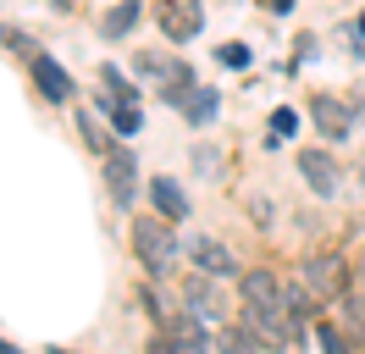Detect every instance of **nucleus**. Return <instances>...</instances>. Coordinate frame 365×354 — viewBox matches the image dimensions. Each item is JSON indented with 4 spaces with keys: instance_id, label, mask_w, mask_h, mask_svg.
Instances as JSON below:
<instances>
[{
    "instance_id": "393cba45",
    "label": "nucleus",
    "mask_w": 365,
    "mask_h": 354,
    "mask_svg": "<svg viewBox=\"0 0 365 354\" xmlns=\"http://www.w3.org/2000/svg\"><path fill=\"white\" fill-rule=\"evenodd\" d=\"M138 305H144V315H150L155 327H166V321H172V310L160 305V293H155V288H138Z\"/></svg>"
},
{
    "instance_id": "473e14b6",
    "label": "nucleus",
    "mask_w": 365,
    "mask_h": 354,
    "mask_svg": "<svg viewBox=\"0 0 365 354\" xmlns=\"http://www.w3.org/2000/svg\"><path fill=\"white\" fill-rule=\"evenodd\" d=\"M360 233H365V211H360Z\"/></svg>"
},
{
    "instance_id": "ddd939ff",
    "label": "nucleus",
    "mask_w": 365,
    "mask_h": 354,
    "mask_svg": "<svg viewBox=\"0 0 365 354\" xmlns=\"http://www.w3.org/2000/svg\"><path fill=\"white\" fill-rule=\"evenodd\" d=\"M282 277H277L272 266H250L244 277H238V299L244 305H282Z\"/></svg>"
},
{
    "instance_id": "f03ea898",
    "label": "nucleus",
    "mask_w": 365,
    "mask_h": 354,
    "mask_svg": "<svg viewBox=\"0 0 365 354\" xmlns=\"http://www.w3.org/2000/svg\"><path fill=\"white\" fill-rule=\"evenodd\" d=\"M299 283L310 288L321 305H332V299H349V293H354V288H349V261H343L338 249L304 255V266H299Z\"/></svg>"
},
{
    "instance_id": "a878e982",
    "label": "nucleus",
    "mask_w": 365,
    "mask_h": 354,
    "mask_svg": "<svg viewBox=\"0 0 365 354\" xmlns=\"http://www.w3.org/2000/svg\"><path fill=\"white\" fill-rule=\"evenodd\" d=\"M216 61H222V66H250V50H244V44H222Z\"/></svg>"
},
{
    "instance_id": "4468645a",
    "label": "nucleus",
    "mask_w": 365,
    "mask_h": 354,
    "mask_svg": "<svg viewBox=\"0 0 365 354\" xmlns=\"http://www.w3.org/2000/svg\"><path fill=\"white\" fill-rule=\"evenodd\" d=\"M155 17H160V34H166L172 44H188L194 34H200V22H205L200 11H194V6L182 11L178 0H160V6H155Z\"/></svg>"
},
{
    "instance_id": "b1692460",
    "label": "nucleus",
    "mask_w": 365,
    "mask_h": 354,
    "mask_svg": "<svg viewBox=\"0 0 365 354\" xmlns=\"http://www.w3.org/2000/svg\"><path fill=\"white\" fill-rule=\"evenodd\" d=\"M338 305H343L349 332H354V338H365V293H349V299H338Z\"/></svg>"
},
{
    "instance_id": "7ed1b4c3",
    "label": "nucleus",
    "mask_w": 365,
    "mask_h": 354,
    "mask_svg": "<svg viewBox=\"0 0 365 354\" xmlns=\"http://www.w3.org/2000/svg\"><path fill=\"white\" fill-rule=\"evenodd\" d=\"M244 321L260 332L266 349H294L299 343V321L288 305H244Z\"/></svg>"
},
{
    "instance_id": "aec40b11",
    "label": "nucleus",
    "mask_w": 365,
    "mask_h": 354,
    "mask_svg": "<svg viewBox=\"0 0 365 354\" xmlns=\"http://www.w3.org/2000/svg\"><path fill=\"white\" fill-rule=\"evenodd\" d=\"M316 343H321V354H354V343H349V332H343L338 321H327V315L316 321Z\"/></svg>"
},
{
    "instance_id": "412c9836",
    "label": "nucleus",
    "mask_w": 365,
    "mask_h": 354,
    "mask_svg": "<svg viewBox=\"0 0 365 354\" xmlns=\"http://www.w3.org/2000/svg\"><path fill=\"white\" fill-rule=\"evenodd\" d=\"M100 84H106V88H111V94H116V100H133V106H138V78H128V72H122V66H111V61H100Z\"/></svg>"
},
{
    "instance_id": "c756f323",
    "label": "nucleus",
    "mask_w": 365,
    "mask_h": 354,
    "mask_svg": "<svg viewBox=\"0 0 365 354\" xmlns=\"http://www.w3.org/2000/svg\"><path fill=\"white\" fill-rule=\"evenodd\" d=\"M0 354H23V349H17V343H6V338H0Z\"/></svg>"
},
{
    "instance_id": "2eb2a0df",
    "label": "nucleus",
    "mask_w": 365,
    "mask_h": 354,
    "mask_svg": "<svg viewBox=\"0 0 365 354\" xmlns=\"http://www.w3.org/2000/svg\"><path fill=\"white\" fill-rule=\"evenodd\" d=\"M138 17H144V0H116L111 11L100 17V39H111V44H122L128 34L138 28Z\"/></svg>"
},
{
    "instance_id": "a211bd4d",
    "label": "nucleus",
    "mask_w": 365,
    "mask_h": 354,
    "mask_svg": "<svg viewBox=\"0 0 365 354\" xmlns=\"http://www.w3.org/2000/svg\"><path fill=\"white\" fill-rule=\"evenodd\" d=\"M72 122H78V133H83V150H94V161H106V155L116 150L111 138H106V128H100V122H94V111H78V116H72Z\"/></svg>"
},
{
    "instance_id": "9d476101",
    "label": "nucleus",
    "mask_w": 365,
    "mask_h": 354,
    "mask_svg": "<svg viewBox=\"0 0 365 354\" xmlns=\"http://www.w3.org/2000/svg\"><path fill=\"white\" fill-rule=\"evenodd\" d=\"M166 332H172V349L178 354H210V343H216L205 332V315H200V310H178V315L166 321Z\"/></svg>"
},
{
    "instance_id": "6ab92c4d",
    "label": "nucleus",
    "mask_w": 365,
    "mask_h": 354,
    "mask_svg": "<svg viewBox=\"0 0 365 354\" xmlns=\"http://www.w3.org/2000/svg\"><path fill=\"white\" fill-rule=\"evenodd\" d=\"M282 305L294 310V321H299V327H304V321L316 315V305H321V299H316V293H310V288H304V283H288V288H282Z\"/></svg>"
},
{
    "instance_id": "2f4dec72",
    "label": "nucleus",
    "mask_w": 365,
    "mask_h": 354,
    "mask_svg": "<svg viewBox=\"0 0 365 354\" xmlns=\"http://www.w3.org/2000/svg\"><path fill=\"white\" fill-rule=\"evenodd\" d=\"M50 354H72V349H50Z\"/></svg>"
},
{
    "instance_id": "f3484780",
    "label": "nucleus",
    "mask_w": 365,
    "mask_h": 354,
    "mask_svg": "<svg viewBox=\"0 0 365 354\" xmlns=\"http://www.w3.org/2000/svg\"><path fill=\"white\" fill-rule=\"evenodd\" d=\"M216 349L222 354H266V343H260V332L244 321V327H222L216 332Z\"/></svg>"
},
{
    "instance_id": "c85d7f7f",
    "label": "nucleus",
    "mask_w": 365,
    "mask_h": 354,
    "mask_svg": "<svg viewBox=\"0 0 365 354\" xmlns=\"http://www.w3.org/2000/svg\"><path fill=\"white\" fill-rule=\"evenodd\" d=\"M266 11H277V17H288V11H294V0H266Z\"/></svg>"
},
{
    "instance_id": "0eeeda50",
    "label": "nucleus",
    "mask_w": 365,
    "mask_h": 354,
    "mask_svg": "<svg viewBox=\"0 0 365 354\" xmlns=\"http://www.w3.org/2000/svg\"><path fill=\"white\" fill-rule=\"evenodd\" d=\"M299 177H304V188L316 199H332L343 188V166L327 150H299Z\"/></svg>"
},
{
    "instance_id": "4be33fe9",
    "label": "nucleus",
    "mask_w": 365,
    "mask_h": 354,
    "mask_svg": "<svg viewBox=\"0 0 365 354\" xmlns=\"http://www.w3.org/2000/svg\"><path fill=\"white\" fill-rule=\"evenodd\" d=\"M0 44H6V50H11V56H23V61H28V56H39V44L28 39L23 28H11V22H6V28H0Z\"/></svg>"
},
{
    "instance_id": "f257e3e1",
    "label": "nucleus",
    "mask_w": 365,
    "mask_h": 354,
    "mask_svg": "<svg viewBox=\"0 0 365 354\" xmlns=\"http://www.w3.org/2000/svg\"><path fill=\"white\" fill-rule=\"evenodd\" d=\"M128 243H133L138 266H144L150 277H172L178 261H182V238L172 233V221H166V216H133Z\"/></svg>"
},
{
    "instance_id": "20e7f679",
    "label": "nucleus",
    "mask_w": 365,
    "mask_h": 354,
    "mask_svg": "<svg viewBox=\"0 0 365 354\" xmlns=\"http://www.w3.org/2000/svg\"><path fill=\"white\" fill-rule=\"evenodd\" d=\"M182 255L194 261V271H200V277H222V283H227V277H244L238 255H232L222 238H205V233H200V238H182Z\"/></svg>"
},
{
    "instance_id": "5701e85b",
    "label": "nucleus",
    "mask_w": 365,
    "mask_h": 354,
    "mask_svg": "<svg viewBox=\"0 0 365 354\" xmlns=\"http://www.w3.org/2000/svg\"><path fill=\"white\" fill-rule=\"evenodd\" d=\"M294 128H299V111L277 106V111H272V133H266V144H282V138H288Z\"/></svg>"
},
{
    "instance_id": "1a4fd4ad",
    "label": "nucleus",
    "mask_w": 365,
    "mask_h": 354,
    "mask_svg": "<svg viewBox=\"0 0 365 354\" xmlns=\"http://www.w3.org/2000/svg\"><path fill=\"white\" fill-rule=\"evenodd\" d=\"M94 111H100V116H111V128H116L122 144H133L138 133H144V111H138L133 100H116L111 88H100V94H94Z\"/></svg>"
},
{
    "instance_id": "423d86ee",
    "label": "nucleus",
    "mask_w": 365,
    "mask_h": 354,
    "mask_svg": "<svg viewBox=\"0 0 365 354\" xmlns=\"http://www.w3.org/2000/svg\"><path fill=\"white\" fill-rule=\"evenodd\" d=\"M310 122H316V133L327 144H349L354 138V106L338 100V94H316L310 100Z\"/></svg>"
},
{
    "instance_id": "9b49d317",
    "label": "nucleus",
    "mask_w": 365,
    "mask_h": 354,
    "mask_svg": "<svg viewBox=\"0 0 365 354\" xmlns=\"http://www.w3.org/2000/svg\"><path fill=\"white\" fill-rule=\"evenodd\" d=\"M133 78H150V84H194L188 61L160 56V50H138V56H133Z\"/></svg>"
},
{
    "instance_id": "7c9ffc66",
    "label": "nucleus",
    "mask_w": 365,
    "mask_h": 354,
    "mask_svg": "<svg viewBox=\"0 0 365 354\" xmlns=\"http://www.w3.org/2000/svg\"><path fill=\"white\" fill-rule=\"evenodd\" d=\"M360 39H365V11H360Z\"/></svg>"
},
{
    "instance_id": "dca6fc26",
    "label": "nucleus",
    "mask_w": 365,
    "mask_h": 354,
    "mask_svg": "<svg viewBox=\"0 0 365 354\" xmlns=\"http://www.w3.org/2000/svg\"><path fill=\"white\" fill-rule=\"evenodd\" d=\"M216 106H222V94H216V88H205V84H194L188 88V100H182V122H188V128H210V122H216Z\"/></svg>"
},
{
    "instance_id": "39448f33",
    "label": "nucleus",
    "mask_w": 365,
    "mask_h": 354,
    "mask_svg": "<svg viewBox=\"0 0 365 354\" xmlns=\"http://www.w3.org/2000/svg\"><path fill=\"white\" fill-rule=\"evenodd\" d=\"M100 172H106V194H111L116 211H133V188H138V155L128 144H116L106 161H100Z\"/></svg>"
},
{
    "instance_id": "f8f14e48",
    "label": "nucleus",
    "mask_w": 365,
    "mask_h": 354,
    "mask_svg": "<svg viewBox=\"0 0 365 354\" xmlns=\"http://www.w3.org/2000/svg\"><path fill=\"white\" fill-rule=\"evenodd\" d=\"M150 205H155V216H166V221H188L194 216V199L178 188V177H166V172L150 177Z\"/></svg>"
},
{
    "instance_id": "6e6552de",
    "label": "nucleus",
    "mask_w": 365,
    "mask_h": 354,
    "mask_svg": "<svg viewBox=\"0 0 365 354\" xmlns=\"http://www.w3.org/2000/svg\"><path fill=\"white\" fill-rule=\"evenodd\" d=\"M28 78H34V88H39V100H50V106H67V100H72L67 66L50 61L45 50H39V56H28Z\"/></svg>"
},
{
    "instance_id": "bb28decb",
    "label": "nucleus",
    "mask_w": 365,
    "mask_h": 354,
    "mask_svg": "<svg viewBox=\"0 0 365 354\" xmlns=\"http://www.w3.org/2000/svg\"><path fill=\"white\" fill-rule=\"evenodd\" d=\"M194 166H200L205 177H216V172H222V155H216V150H194Z\"/></svg>"
},
{
    "instance_id": "cd10ccee",
    "label": "nucleus",
    "mask_w": 365,
    "mask_h": 354,
    "mask_svg": "<svg viewBox=\"0 0 365 354\" xmlns=\"http://www.w3.org/2000/svg\"><path fill=\"white\" fill-rule=\"evenodd\" d=\"M250 211H255V227H272V216H277V211H272V205H266V199H255Z\"/></svg>"
}]
</instances>
